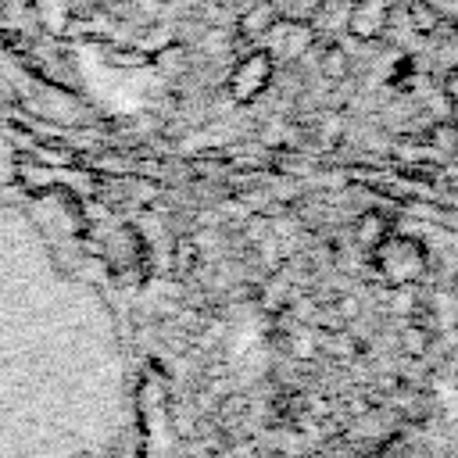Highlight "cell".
Here are the masks:
<instances>
[{
  "label": "cell",
  "mask_w": 458,
  "mask_h": 458,
  "mask_svg": "<svg viewBox=\"0 0 458 458\" xmlns=\"http://www.w3.org/2000/svg\"><path fill=\"white\" fill-rule=\"evenodd\" d=\"M0 458H136L122 326L18 204H0Z\"/></svg>",
  "instance_id": "obj_1"
},
{
  "label": "cell",
  "mask_w": 458,
  "mask_h": 458,
  "mask_svg": "<svg viewBox=\"0 0 458 458\" xmlns=\"http://www.w3.org/2000/svg\"><path fill=\"white\" fill-rule=\"evenodd\" d=\"M272 72H276L272 54H268L265 47H258V50H250V54H243V57L236 61V68L229 72L225 89H229V97H233L236 104H247V100H254V97L272 82Z\"/></svg>",
  "instance_id": "obj_2"
},
{
  "label": "cell",
  "mask_w": 458,
  "mask_h": 458,
  "mask_svg": "<svg viewBox=\"0 0 458 458\" xmlns=\"http://www.w3.org/2000/svg\"><path fill=\"white\" fill-rule=\"evenodd\" d=\"M397 0H351L347 7V25L344 32L354 43H379L386 25H390V11Z\"/></svg>",
  "instance_id": "obj_3"
},
{
  "label": "cell",
  "mask_w": 458,
  "mask_h": 458,
  "mask_svg": "<svg viewBox=\"0 0 458 458\" xmlns=\"http://www.w3.org/2000/svg\"><path fill=\"white\" fill-rule=\"evenodd\" d=\"M315 43V25H301V21H276L268 29V36L261 39V47L272 54V61H297L301 54H308V47Z\"/></svg>",
  "instance_id": "obj_4"
},
{
  "label": "cell",
  "mask_w": 458,
  "mask_h": 458,
  "mask_svg": "<svg viewBox=\"0 0 458 458\" xmlns=\"http://www.w3.org/2000/svg\"><path fill=\"white\" fill-rule=\"evenodd\" d=\"M276 21H279V14H276L272 0H247L243 11H240V18H236V32L247 43H261Z\"/></svg>",
  "instance_id": "obj_5"
},
{
  "label": "cell",
  "mask_w": 458,
  "mask_h": 458,
  "mask_svg": "<svg viewBox=\"0 0 458 458\" xmlns=\"http://www.w3.org/2000/svg\"><path fill=\"white\" fill-rule=\"evenodd\" d=\"M404 14H408L411 29H415L422 39H429V36L440 32V25H444V18L437 14V7H433L429 0H404Z\"/></svg>",
  "instance_id": "obj_6"
},
{
  "label": "cell",
  "mask_w": 458,
  "mask_h": 458,
  "mask_svg": "<svg viewBox=\"0 0 458 458\" xmlns=\"http://www.w3.org/2000/svg\"><path fill=\"white\" fill-rule=\"evenodd\" d=\"M318 72H322L326 79H333V82L347 79V75H351V54H347V47L329 39V43L322 47V57H318Z\"/></svg>",
  "instance_id": "obj_7"
},
{
  "label": "cell",
  "mask_w": 458,
  "mask_h": 458,
  "mask_svg": "<svg viewBox=\"0 0 458 458\" xmlns=\"http://www.w3.org/2000/svg\"><path fill=\"white\" fill-rule=\"evenodd\" d=\"M322 4L326 0H272L276 14L283 21H301V25H315L322 14Z\"/></svg>",
  "instance_id": "obj_8"
},
{
  "label": "cell",
  "mask_w": 458,
  "mask_h": 458,
  "mask_svg": "<svg viewBox=\"0 0 458 458\" xmlns=\"http://www.w3.org/2000/svg\"><path fill=\"white\" fill-rule=\"evenodd\" d=\"M186 61H190V50L182 43H161L154 54H150V64L161 72V75H179L186 72Z\"/></svg>",
  "instance_id": "obj_9"
},
{
  "label": "cell",
  "mask_w": 458,
  "mask_h": 458,
  "mask_svg": "<svg viewBox=\"0 0 458 458\" xmlns=\"http://www.w3.org/2000/svg\"><path fill=\"white\" fill-rule=\"evenodd\" d=\"M100 4L104 0H64V14H72V18H93L100 11Z\"/></svg>",
  "instance_id": "obj_10"
}]
</instances>
